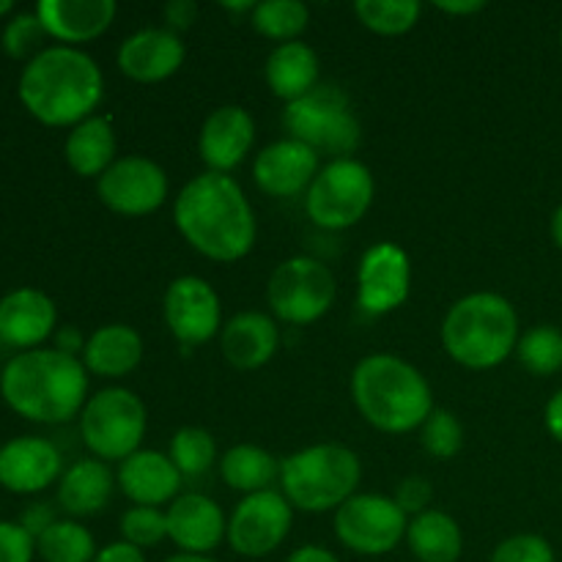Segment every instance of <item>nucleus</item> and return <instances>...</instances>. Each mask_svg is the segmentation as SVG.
<instances>
[{
  "label": "nucleus",
  "instance_id": "nucleus-1",
  "mask_svg": "<svg viewBox=\"0 0 562 562\" xmlns=\"http://www.w3.org/2000/svg\"><path fill=\"white\" fill-rule=\"evenodd\" d=\"M173 223L192 250L217 263L245 258L258 236L256 212L239 181L212 170L181 187L173 203Z\"/></svg>",
  "mask_w": 562,
  "mask_h": 562
},
{
  "label": "nucleus",
  "instance_id": "nucleus-2",
  "mask_svg": "<svg viewBox=\"0 0 562 562\" xmlns=\"http://www.w3.org/2000/svg\"><path fill=\"white\" fill-rule=\"evenodd\" d=\"M20 102L47 126H77L91 119L104 97L97 60L77 47H44L20 75Z\"/></svg>",
  "mask_w": 562,
  "mask_h": 562
},
{
  "label": "nucleus",
  "instance_id": "nucleus-3",
  "mask_svg": "<svg viewBox=\"0 0 562 562\" xmlns=\"http://www.w3.org/2000/svg\"><path fill=\"white\" fill-rule=\"evenodd\" d=\"M0 395L31 423H69L88 404V371L58 349L20 351L0 373Z\"/></svg>",
  "mask_w": 562,
  "mask_h": 562
},
{
  "label": "nucleus",
  "instance_id": "nucleus-4",
  "mask_svg": "<svg viewBox=\"0 0 562 562\" xmlns=\"http://www.w3.org/2000/svg\"><path fill=\"white\" fill-rule=\"evenodd\" d=\"M351 395L366 423L384 434L415 431L437 409L426 376L395 355L362 357L351 373Z\"/></svg>",
  "mask_w": 562,
  "mask_h": 562
},
{
  "label": "nucleus",
  "instance_id": "nucleus-5",
  "mask_svg": "<svg viewBox=\"0 0 562 562\" xmlns=\"http://www.w3.org/2000/svg\"><path fill=\"white\" fill-rule=\"evenodd\" d=\"M519 316L505 296L492 291L467 294L442 322V346L448 357L470 371L503 366L519 346Z\"/></svg>",
  "mask_w": 562,
  "mask_h": 562
},
{
  "label": "nucleus",
  "instance_id": "nucleus-6",
  "mask_svg": "<svg viewBox=\"0 0 562 562\" xmlns=\"http://www.w3.org/2000/svg\"><path fill=\"white\" fill-rule=\"evenodd\" d=\"M362 477V464L355 450L338 442L311 445L296 450L280 464L283 497L291 508L305 514H327L338 510L357 494Z\"/></svg>",
  "mask_w": 562,
  "mask_h": 562
},
{
  "label": "nucleus",
  "instance_id": "nucleus-7",
  "mask_svg": "<svg viewBox=\"0 0 562 562\" xmlns=\"http://www.w3.org/2000/svg\"><path fill=\"white\" fill-rule=\"evenodd\" d=\"M283 126L294 140H302L316 154L329 151L335 159L355 154L362 135L349 97L338 86L322 82L307 97L285 104Z\"/></svg>",
  "mask_w": 562,
  "mask_h": 562
},
{
  "label": "nucleus",
  "instance_id": "nucleus-8",
  "mask_svg": "<svg viewBox=\"0 0 562 562\" xmlns=\"http://www.w3.org/2000/svg\"><path fill=\"white\" fill-rule=\"evenodd\" d=\"M146 426V404L126 387L99 390L80 412V437L99 461H126L135 456Z\"/></svg>",
  "mask_w": 562,
  "mask_h": 562
},
{
  "label": "nucleus",
  "instance_id": "nucleus-9",
  "mask_svg": "<svg viewBox=\"0 0 562 562\" xmlns=\"http://www.w3.org/2000/svg\"><path fill=\"white\" fill-rule=\"evenodd\" d=\"M373 195L376 181L366 162L355 157L329 159L305 192V212L318 228L346 231L371 212Z\"/></svg>",
  "mask_w": 562,
  "mask_h": 562
},
{
  "label": "nucleus",
  "instance_id": "nucleus-10",
  "mask_svg": "<svg viewBox=\"0 0 562 562\" xmlns=\"http://www.w3.org/2000/svg\"><path fill=\"white\" fill-rule=\"evenodd\" d=\"M338 283L327 263L296 256L280 263L267 285V300L274 318L294 327L318 322L333 307Z\"/></svg>",
  "mask_w": 562,
  "mask_h": 562
},
{
  "label": "nucleus",
  "instance_id": "nucleus-11",
  "mask_svg": "<svg viewBox=\"0 0 562 562\" xmlns=\"http://www.w3.org/2000/svg\"><path fill=\"white\" fill-rule=\"evenodd\" d=\"M409 516L393 497L355 494L335 510V536L349 552L362 558H382L406 541Z\"/></svg>",
  "mask_w": 562,
  "mask_h": 562
},
{
  "label": "nucleus",
  "instance_id": "nucleus-12",
  "mask_svg": "<svg viewBox=\"0 0 562 562\" xmlns=\"http://www.w3.org/2000/svg\"><path fill=\"white\" fill-rule=\"evenodd\" d=\"M291 525H294V508L283 492H258L241 499L228 519V536L225 541L231 543L239 558L261 560L278 552L283 541L289 538Z\"/></svg>",
  "mask_w": 562,
  "mask_h": 562
},
{
  "label": "nucleus",
  "instance_id": "nucleus-13",
  "mask_svg": "<svg viewBox=\"0 0 562 562\" xmlns=\"http://www.w3.org/2000/svg\"><path fill=\"white\" fill-rule=\"evenodd\" d=\"M97 195L110 212L146 217L168 201V176L148 157H121L97 179Z\"/></svg>",
  "mask_w": 562,
  "mask_h": 562
},
{
  "label": "nucleus",
  "instance_id": "nucleus-14",
  "mask_svg": "<svg viewBox=\"0 0 562 562\" xmlns=\"http://www.w3.org/2000/svg\"><path fill=\"white\" fill-rule=\"evenodd\" d=\"M162 316L170 335L184 346H203L223 333V302L209 280L184 274L168 285Z\"/></svg>",
  "mask_w": 562,
  "mask_h": 562
},
{
  "label": "nucleus",
  "instance_id": "nucleus-15",
  "mask_svg": "<svg viewBox=\"0 0 562 562\" xmlns=\"http://www.w3.org/2000/svg\"><path fill=\"white\" fill-rule=\"evenodd\" d=\"M412 263L404 247L395 241H379L368 247L357 269V305L362 313L384 316L409 300Z\"/></svg>",
  "mask_w": 562,
  "mask_h": 562
},
{
  "label": "nucleus",
  "instance_id": "nucleus-16",
  "mask_svg": "<svg viewBox=\"0 0 562 562\" xmlns=\"http://www.w3.org/2000/svg\"><path fill=\"white\" fill-rule=\"evenodd\" d=\"M318 154L294 137L269 143L252 162V179L258 190L272 198H294L311 190L318 176Z\"/></svg>",
  "mask_w": 562,
  "mask_h": 562
},
{
  "label": "nucleus",
  "instance_id": "nucleus-17",
  "mask_svg": "<svg viewBox=\"0 0 562 562\" xmlns=\"http://www.w3.org/2000/svg\"><path fill=\"white\" fill-rule=\"evenodd\" d=\"M64 459L49 439L16 437L0 448V486L14 494H38L60 481Z\"/></svg>",
  "mask_w": 562,
  "mask_h": 562
},
{
  "label": "nucleus",
  "instance_id": "nucleus-18",
  "mask_svg": "<svg viewBox=\"0 0 562 562\" xmlns=\"http://www.w3.org/2000/svg\"><path fill=\"white\" fill-rule=\"evenodd\" d=\"M184 42L179 33L168 27H143L121 42L115 60L121 75L151 86L173 77L184 64Z\"/></svg>",
  "mask_w": 562,
  "mask_h": 562
},
{
  "label": "nucleus",
  "instance_id": "nucleus-19",
  "mask_svg": "<svg viewBox=\"0 0 562 562\" xmlns=\"http://www.w3.org/2000/svg\"><path fill=\"white\" fill-rule=\"evenodd\" d=\"M256 143V121L239 104H223L203 121L198 151L212 173H228L245 162Z\"/></svg>",
  "mask_w": 562,
  "mask_h": 562
},
{
  "label": "nucleus",
  "instance_id": "nucleus-20",
  "mask_svg": "<svg viewBox=\"0 0 562 562\" xmlns=\"http://www.w3.org/2000/svg\"><path fill=\"white\" fill-rule=\"evenodd\" d=\"M168 538L181 554H212L228 536L223 510L206 494H181L165 510Z\"/></svg>",
  "mask_w": 562,
  "mask_h": 562
},
{
  "label": "nucleus",
  "instance_id": "nucleus-21",
  "mask_svg": "<svg viewBox=\"0 0 562 562\" xmlns=\"http://www.w3.org/2000/svg\"><path fill=\"white\" fill-rule=\"evenodd\" d=\"M36 16L49 38L64 47L93 42L113 25L115 0H38Z\"/></svg>",
  "mask_w": 562,
  "mask_h": 562
},
{
  "label": "nucleus",
  "instance_id": "nucleus-22",
  "mask_svg": "<svg viewBox=\"0 0 562 562\" xmlns=\"http://www.w3.org/2000/svg\"><path fill=\"white\" fill-rule=\"evenodd\" d=\"M58 311L38 289H16L0 300V340L14 349H36L53 335Z\"/></svg>",
  "mask_w": 562,
  "mask_h": 562
},
{
  "label": "nucleus",
  "instance_id": "nucleus-23",
  "mask_svg": "<svg viewBox=\"0 0 562 562\" xmlns=\"http://www.w3.org/2000/svg\"><path fill=\"white\" fill-rule=\"evenodd\" d=\"M119 488L126 499L143 508H159L179 497L181 472L170 456L157 450H137L119 467Z\"/></svg>",
  "mask_w": 562,
  "mask_h": 562
},
{
  "label": "nucleus",
  "instance_id": "nucleus-24",
  "mask_svg": "<svg viewBox=\"0 0 562 562\" xmlns=\"http://www.w3.org/2000/svg\"><path fill=\"white\" fill-rule=\"evenodd\" d=\"M220 349L236 371H258L280 349V329L267 313H236L220 333Z\"/></svg>",
  "mask_w": 562,
  "mask_h": 562
},
{
  "label": "nucleus",
  "instance_id": "nucleus-25",
  "mask_svg": "<svg viewBox=\"0 0 562 562\" xmlns=\"http://www.w3.org/2000/svg\"><path fill=\"white\" fill-rule=\"evenodd\" d=\"M143 338L130 324H104L86 340L82 366L102 379H124L140 366Z\"/></svg>",
  "mask_w": 562,
  "mask_h": 562
},
{
  "label": "nucleus",
  "instance_id": "nucleus-26",
  "mask_svg": "<svg viewBox=\"0 0 562 562\" xmlns=\"http://www.w3.org/2000/svg\"><path fill=\"white\" fill-rule=\"evenodd\" d=\"M318 75H322L318 55L316 49L307 47L305 42L278 44V47L269 53L267 66H263V77H267L269 91L278 99H283L285 104L307 97V93L318 86Z\"/></svg>",
  "mask_w": 562,
  "mask_h": 562
},
{
  "label": "nucleus",
  "instance_id": "nucleus-27",
  "mask_svg": "<svg viewBox=\"0 0 562 562\" xmlns=\"http://www.w3.org/2000/svg\"><path fill=\"white\" fill-rule=\"evenodd\" d=\"M113 472L104 461H75L58 481V503L69 516H93L113 497Z\"/></svg>",
  "mask_w": 562,
  "mask_h": 562
},
{
  "label": "nucleus",
  "instance_id": "nucleus-28",
  "mask_svg": "<svg viewBox=\"0 0 562 562\" xmlns=\"http://www.w3.org/2000/svg\"><path fill=\"white\" fill-rule=\"evenodd\" d=\"M64 157L77 176L99 179L115 162V132L108 115H91L71 126L66 137Z\"/></svg>",
  "mask_w": 562,
  "mask_h": 562
},
{
  "label": "nucleus",
  "instance_id": "nucleus-29",
  "mask_svg": "<svg viewBox=\"0 0 562 562\" xmlns=\"http://www.w3.org/2000/svg\"><path fill=\"white\" fill-rule=\"evenodd\" d=\"M406 543L417 562H459L464 552V536L459 521L445 510H426L409 519Z\"/></svg>",
  "mask_w": 562,
  "mask_h": 562
},
{
  "label": "nucleus",
  "instance_id": "nucleus-30",
  "mask_svg": "<svg viewBox=\"0 0 562 562\" xmlns=\"http://www.w3.org/2000/svg\"><path fill=\"white\" fill-rule=\"evenodd\" d=\"M220 475L225 486L250 497V494L272 488L274 477H280V464L269 450L258 445H234L220 459Z\"/></svg>",
  "mask_w": 562,
  "mask_h": 562
},
{
  "label": "nucleus",
  "instance_id": "nucleus-31",
  "mask_svg": "<svg viewBox=\"0 0 562 562\" xmlns=\"http://www.w3.org/2000/svg\"><path fill=\"white\" fill-rule=\"evenodd\" d=\"M250 22L256 33L272 38V42H300L311 22V9L300 0H263V3H256Z\"/></svg>",
  "mask_w": 562,
  "mask_h": 562
},
{
  "label": "nucleus",
  "instance_id": "nucleus-32",
  "mask_svg": "<svg viewBox=\"0 0 562 562\" xmlns=\"http://www.w3.org/2000/svg\"><path fill=\"white\" fill-rule=\"evenodd\" d=\"M97 552L91 532L71 519H58L42 538H36V554L44 562H93Z\"/></svg>",
  "mask_w": 562,
  "mask_h": 562
},
{
  "label": "nucleus",
  "instance_id": "nucleus-33",
  "mask_svg": "<svg viewBox=\"0 0 562 562\" xmlns=\"http://www.w3.org/2000/svg\"><path fill=\"white\" fill-rule=\"evenodd\" d=\"M423 5L417 0H360L355 14L368 31L379 36H404L420 20Z\"/></svg>",
  "mask_w": 562,
  "mask_h": 562
},
{
  "label": "nucleus",
  "instance_id": "nucleus-34",
  "mask_svg": "<svg viewBox=\"0 0 562 562\" xmlns=\"http://www.w3.org/2000/svg\"><path fill=\"white\" fill-rule=\"evenodd\" d=\"M516 357L532 376H554L562 371V329L552 324L527 329L516 346Z\"/></svg>",
  "mask_w": 562,
  "mask_h": 562
},
{
  "label": "nucleus",
  "instance_id": "nucleus-35",
  "mask_svg": "<svg viewBox=\"0 0 562 562\" xmlns=\"http://www.w3.org/2000/svg\"><path fill=\"white\" fill-rule=\"evenodd\" d=\"M168 456L176 464V470L181 472V477H201L217 461V442H214V437L206 428L184 426L170 439Z\"/></svg>",
  "mask_w": 562,
  "mask_h": 562
},
{
  "label": "nucleus",
  "instance_id": "nucleus-36",
  "mask_svg": "<svg viewBox=\"0 0 562 562\" xmlns=\"http://www.w3.org/2000/svg\"><path fill=\"white\" fill-rule=\"evenodd\" d=\"M420 442L434 459H453L464 448V428L450 409H434L420 426Z\"/></svg>",
  "mask_w": 562,
  "mask_h": 562
},
{
  "label": "nucleus",
  "instance_id": "nucleus-37",
  "mask_svg": "<svg viewBox=\"0 0 562 562\" xmlns=\"http://www.w3.org/2000/svg\"><path fill=\"white\" fill-rule=\"evenodd\" d=\"M44 38H47V31L38 22L36 11H22L11 16L9 25L3 27V53L14 60H33L44 49Z\"/></svg>",
  "mask_w": 562,
  "mask_h": 562
},
{
  "label": "nucleus",
  "instance_id": "nucleus-38",
  "mask_svg": "<svg viewBox=\"0 0 562 562\" xmlns=\"http://www.w3.org/2000/svg\"><path fill=\"white\" fill-rule=\"evenodd\" d=\"M121 538L137 549H151L168 538V516L159 508H135L121 516Z\"/></svg>",
  "mask_w": 562,
  "mask_h": 562
},
{
  "label": "nucleus",
  "instance_id": "nucleus-39",
  "mask_svg": "<svg viewBox=\"0 0 562 562\" xmlns=\"http://www.w3.org/2000/svg\"><path fill=\"white\" fill-rule=\"evenodd\" d=\"M488 562H554V549L547 538L536 532H521V536L505 538Z\"/></svg>",
  "mask_w": 562,
  "mask_h": 562
},
{
  "label": "nucleus",
  "instance_id": "nucleus-40",
  "mask_svg": "<svg viewBox=\"0 0 562 562\" xmlns=\"http://www.w3.org/2000/svg\"><path fill=\"white\" fill-rule=\"evenodd\" d=\"M36 541L20 527V521H0V562H33Z\"/></svg>",
  "mask_w": 562,
  "mask_h": 562
},
{
  "label": "nucleus",
  "instance_id": "nucleus-41",
  "mask_svg": "<svg viewBox=\"0 0 562 562\" xmlns=\"http://www.w3.org/2000/svg\"><path fill=\"white\" fill-rule=\"evenodd\" d=\"M393 499L398 503V508L404 510L409 519H415V516L431 510L428 505H431V499H434V488H431V483L426 481V477L409 475V477H404V481H401L398 492H395Z\"/></svg>",
  "mask_w": 562,
  "mask_h": 562
},
{
  "label": "nucleus",
  "instance_id": "nucleus-42",
  "mask_svg": "<svg viewBox=\"0 0 562 562\" xmlns=\"http://www.w3.org/2000/svg\"><path fill=\"white\" fill-rule=\"evenodd\" d=\"M55 510H53V505L49 503H33V505H27L25 510H22V516H20V527L22 530L27 532V536L33 538V541H36V538H42L44 532L49 530V527L55 525Z\"/></svg>",
  "mask_w": 562,
  "mask_h": 562
},
{
  "label": "nucleus",
  "instance_id": "nucleus-43",
  "mask_svg": "<svg viewBox=\"0 0 562 562\" xmlns=\"http://www.w3.org/2000/svg\"><path fill=\"white\" fill-rule=\"evenodd\" d=\"M198 20V5L192 0H170L165 3V22H168V31L181 33L187 27L195 25Z\"/></svg>",
  "mask_w": 562,
  "mask_h": 562
},
{
  "label": "nucleus",
  "instance_id": "nucleus-44",
  "mask_svg": "<svg viewBox=\"0 0 562 562\" xmlns=\"http://www.w3.org/2000/svg\"><path fill=\"white\" fill-rule=\"evenodd\" d=\"M93 562H146V554H143V549L132 547V543L115 541L108 543L104 549H99Z\"/></svg>",
  "mask_w": 562,
  "mask_h": 562
},
{
  "label": "nucleus",
  "instance_id": "nucleus-45",
  "mask_svg": "<svg viewBox=\"0 0 562 562\" xmlns=\"http://www.w3.org/2000/svg\"><path fill=\"white\" fill-rule=\"evenodd\" d=\"M86 340L82 338V333L77 327H60L58 333H55V349L64 351V355L69 357H77L86 351Z\"/></svg>",
  "mask_w": 562,
  "mask_h": 562
},
{
  "label": "nucleus",
  "instance_id": "nucleus-46",
  "mask_svg": "<svg viewBox=\"0 0 562 562\" xmlns=\"http://www.w3.org/2000/svg\"><path fill=\"white\" fill-rule=\"evenodd\" d=\"M543 420H547V431L562 445V390L549 398L547 412H543Z\"/></svg>",
  "mask_w": 562,
  "mask_h": 562
},
{
  "label": "nucleus",
  "instance_id": "nucleus-47",
  "mask_svg": "<svg viewBox=\"0 0 562 562\" xmlns=\"http://www.w3.org/2000/svg\"><path fill=\"white\" fill-rule=\"evenodd\" d=\"M285 562H340L329 549L316 547V543H307V547L294 549Z\"/></svg>",
  "mask_w": 562,
  "mask_h": 562
},
{
  "label": "nucleus",
  "instance_id": "nucleus-48",
  "mask_svg": "<svg viewBox=\"0 0 562 562\" xmlns=\"http://www.w3.org/2000/svg\"><path fill=\"white\" fill-rule=\"evenodd\" d=\"M439 11H445V14H456V16H464V14H477V11L486 9V3L483 0H459V3H437Z\"/></svg>",
  "mask_w": 562,
  "mask_h": 562
},
{
  "label": "nucleus",
  "instance_id": "nucleus-49",
  "mask_svg": "<svg viewBox=\"0 0 562 562\" xmlns=\"http://www.w3.org/2000/svg\"><path fill=\"white\" fill-rule=\"evenodd\" d=\"M552 239H554V245L562 250V203L554 209V214H552Z\"/></svg>",
  "mask_w": 562,
  "mask_h": 562
},
{
  "label": "nucleus",
  "instance_id": "nucleus-50",
  "mask_svg": "<svg viewBox=\"0 0 562 562\" xmlns=\"http://www.w3.org/2000/svg\"><path fill=\"white\" fill-rule=\"evenodd\" d=\"M165 562H217V560H212L209 558V554H173V558H168Z\"/></svg>",
  "mask_w": 562,
  "mask_h": 562
},
{
  "label": "nucleus",
  "instance_id": "nucleus-51",
  "mask_svg": "<svg viewBox=\"0 0 562 562\" xmlns=\"http://www.w3.org/2000/svg\"><path fill=\"white\" fill-rule=\"evenodd\" d=\"M14 11V0H0V16L11 14Z\"/></svg>",
  "mask_w": 562,
  "mask_h": 562
},
{
  "label": "nucleus",
  "instance_id": "nucleus-52",
  "mask_svg": "<svg viewBox=\"0 0 562 562\" xmlns=\"http://www.w3.org/2000/svg\"><path fill=\"white\" fill-rule=\"evenodd\" d=\"M560 44H562V31H560Z\"/></svg>",
  "mask_w": 562,
  "mask_h": 562
}]
</instances>
